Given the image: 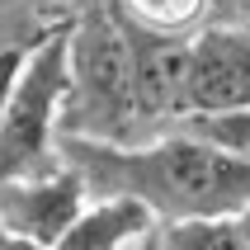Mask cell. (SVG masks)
Listing matches in <instances>:
<instances>
[{
  "instance_id": "obj_3",
  "label": "cell",
  "mask_w": 250,
  "mask_h": 250,
  "mask_svg": "<svg viewBox=\"0 0 250 250\" xmlns=\"http://www.w3.org/2000/svg\"><path fill=\"white\" fill-rule=\"evenodd\" d=\"M62 95H66V24L28 42L5 113H0V184L57 166L62 142Z\"/></svg>"
},
{
  "instance_id": "obj_12",
  "label": "cell",
  "mask_w": 250,
  "mask_h": 250,
  "mask_svg": "<svg viewBox=\"0 0 250 250\" xmlns=\"http://www.w3.org/2000/svg\"><path fill=\"white\" fill-rule=\"evenodd\" d=\"M0 250H42V246H28V241H14V236L0 231Z\"/></svg>"
},
{
  "instance_id": "obj_14",
  "label": "cell",
  "mask_w": 250,
  "mask_h": 250,
  "mask_svg": "<svg viewBox=\"0 0 250 250\" xmlns=\"http://www.w3.org/2000/svg\"><path fill=\"white\" fill-rule=\"evenodd\" d=\"M236 5H241V0H217V19H227V14L236 10Z\"/></svg>"
},
{
  "instance_id": "obj_6",
  "label": "cell",
  "mask_w": 250,
  "mask_h": 250,
  "mask_svg": "<svg viewBox=\"0 0 250 250\" xmlns=\"http://www.w3.org/2000/svg\"><path fill=\"white\" fill-rule=\"evenodd\" d=\"M156 227L161 222L142 208L137 198L104 194V198H90L85 203L81 217L62 231V241L52 250H137Z\"/></svg>"
},
{
  "instance_id": "obj_2",
  "label": "cell",
  "mask_w": 250,
  "mask_h": 250,
  "mask_svg": "<svg viewBox=\"0 0 250 250\" xmlns=\"http://www.w3.org/2000/svg\"><path fill=\"white\" fill-rule=\"evenodd\" d=\"M62 137L142 142L137 76H132V28L109 0H90L66 19V95Z\"/></svg>"
},
{
  "instance_id": "obj_7",
  "label": "cell",
  "mask_w": 250,
  "mask_h": 250,
  "mask_svg": "<svg viewBox=\"0 0 250 250\" xmlns=\"http://www.w3.org/2000/svg\"><path fill=\"white\" fill-rule=\"evenodd\" d=\"M118 19L151 38H194L217 19V0H109Z\"/></svg>"
},
{
  "instance_id": "obj_13",
  "label": "cell",
  "mask_w": 250,
  "mask_h": 250,
  "mask_svg": "<svg viewBox=\"0 0 250 250\" xmlns=\"http://www.w3.org/2000/svg\"><path fill=\"white\" fill-rule=\"evenodd\" d=\"M227 19H241V24H250V0H241V5H236L231 14H227Z\"/></svg>"
},
{
  "instance_id": "obj_1",
  "label": "cell",
  "mask_w": 250,
  "mask_h": 250,
  "mask_svg": "<svg viewBox=\"0 0 250 250\" xmlns=\"http://www.w3.org/2000/svg\"><path fill=\"white\" fill-rule=\"evenodd\" d=\"M57 156L85 180L90 198H137L161 227L236 217V208L250 198V166L227 156L222 146L194 137L189 127H175L146 142L62 137Z\"/></svg>"
},
{
  "instance_id": "obj_10",
  "label": "cell",
  "mask_w": 250,
  "mask_h": 250,
  "mask_svg": "<svg viewBox=\"0 0 250 250\" xmlns=\"http://www.w3.org/2000/svg\"><path fill=\"white\" fill-rule=\"evenodd\" d=\"M24 57H28V42H10V47H0V113H5V99H10L14 81H19Z\"/></svg>"
},
{
  "instance_id": "obj_15",
  "label": "cell",
  "mask_w": 250,
  "mask_h": 250,
  "mask_svg": "<svg viewBox=\"0 0 250 250\" xmlns=\"http://www.w3.org/2000/svg\"><path fill=\"white\" fill-rule=\"evenodd\" d=\"M137 250H156V231H151V236H146V241H142Z\"/></svg>"
},
{
  "instance_id": "obj_8",
  "label": "cell",
  "mask_w": 250,
  "mask_h": 250,
  "mask_svg": "<svg viewBox=\"0 0 250 250\" xmlns=\"http://www.w3.org/2000/svg\"><path fill=\"white\" fill-rule=\"evenodd\" d=\"M156 250H250L231 217H212V222H170L156 227Z\"/></svg>"
},
{
  "instance_id": "obj_4",
  "label": "cell",
  "mask_w": 250,
  "mask_h": 250,
  "mask_svg": "<svg viewBox=\"0 0 250 250\" xmlns=\"http://www.w3.org/2000/svg\"><path fill=\"white\" fill-rule=\"evenodd\" d=\"M250 104V24L212 19L189 38V76H184V118L189 113H227Z\"/></svg>"
},
{
  "instance_id": "obj_5",
  "label": "cell",
  "mask_w": 250,
  "mask_h": 250,
  "mask_svg": "<svg viewBox=\"0 0 250 250\" xmlns=\"http://www.w3.org/2000/svg\"><path fill=\"white\" fill-rule=\"evenodd\" d=\"M85 203H90L85 180L66 161H57L47 170H33V175L0 184V231L14 241L52 250L62 241V231L81 217Z\"/></svg>"
},
{
  "instance_id": "obj_11",
  "label": "cell",
  "mask_w": 250,
  "mask_h": 250,
  "mask_svg": "<svg viewBox=\"0 0 250 250\" xmlns=\"http://www.w3.org/2000/svg\"><path fill=\"white\" fill-rule=\"evenodd\" d=\"M231 227H236V231H241V241L250 246V198H246V203L236 208V217H231Z\"/></svg>"
},
{
  "instance_id": "obj_9",
  "label": "cell",
  "mask_w": 250,
  "mask_h": 250,
  "mask_svg": "<svg viewBox=\"0 0 250 250\" xmlns=\"http://www.w3.org/2000/svg\"><path fill=\"white\" fill-rule=\"evenodd\" d=\"M180 127H189L194 137L222 146L227 156H236L250 166V104L246 109H227V113H189Z\"/></svg>"
}]
</instances>
